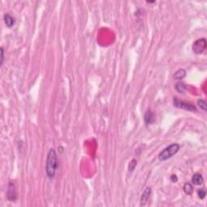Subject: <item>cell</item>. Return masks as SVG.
Returning a JSON list of instances; mask_svg holds the SVG:
<instances>
[{
	"mask_svg": "<svg viewBox=\"0 0 207 207\" xmlns=\"http://www.w3.org/2000/svg\"><path fill=\"white\" fill-rule=\"evenodd\" d=\"M58 168V160H57V153L54 149H50L47 155L46 165H45V172L49 179L54 177L55 172Z\"/></svg>",
	"mask_w": 207,
	"mask_h": 207,
	"instance_id": "6da1fadb",
	"label": "cell"
},
{
	"mask_svg": "<svg viewBox=\"0 0 207 207\" xmlns=\"http://www.w3.org/2000/svg\"><path fill=\"white\" fill-rule=\"evenodd\" d=\"M173 103H174V105L177 108H183V109L188 110V111H191V112H194L196 111V107L191 104L189 103H187V102H184V101H181V100H178L176 98H175L173 100Z\"/></svg>",
	"mask_w": 207,
	"mask_h": 207,
	"instance_id": "277c9868",
	"label": "cell"
},
{
	"mask_svg": "<svg viewBox=\"0 0 207 207\" xmlns=\"http://www.w3.org/2000/svg\"><path fill=\"white\" fill-rule=\"evenodd\" d=\"M183 188H184V193L188 194V195H191V194L193 193V185L190 183H185L184 184Z\"/></svg>",
	"mask_w": 207,
	"mask_h": 207,
	"instance_id": "30bf717a",
	"label": "cell"
},
{
	"mask_svg": "<svg viewBox=\"0 0 207 207\" xmlns=\"http://www.w3.org/2000/svg\"><path fill=\"white\" fill-rule=\"evenodd\" d=\"M3 61H4V50L3 48H1V65L3 63Z\"/></svg>",
	"mask_w": 207,
	"mask_h": 207,
	"instance_id": "2e32d148",
	"label": "cell"
},
{
	"mask_svg": "<svg viewBox=\"0 0 207 207\" xmlns=\"http://www.w3.org/2000/svg\"><path fill=\"white\" fill-rule=\"evenodd\" d=\"M197 194H198V197L201 199H203L206 197V192L205 189H201V190H198L197 192Z\"/></svg>",
	"mask_w": 207,
	"mask_h": 207,
	"instance_id": "9a60e30c",
	"label": "cell"
},
{
	"mask_svg": "<svg viewBox=\"0 0 207 207\" xmlns=\"http://www.w3.org/2000/svg\"><path fill=\"white\" fill-rule=\"evenodd\" d=\"M151 194V188L150 187H147L146 188V190L143 192L142 197H141V206H145L150 198Z\"/></svg>",
	"mask_w": 207,
	"mask_h": 207,
	"instance_id": "8992f818",
	"label": "cell"
},
{
	"mask_svg": "<svg viewBox=\"0 0 207 207\" xmlns=\"http://www.w3.org/2000/svg\"><path fill=\"white\" fill-rule=\"evenodd\" d=\"M197 103H198V105H199V107H200L201 109H203L204 111H206V103L205 100H199Z\"/></svg>",
	"mask_w": 207,
	"mask_h": 207,
	"instance_id": "5bb4252c",
	"label": "cell"
},
{
	"mask_svg": "<svg viewBox=\"0 0 207 207\" xmlns=\"http://www.w3.org/2000/svg\"><path fill=\"white\" fill-rule=\"evenodd\" d=\"M176 89L177 91L178 92L180 93H184L185 90H186V86L184 83H181V82H178L177 84H176Z\"/></svg>",
	"mask_w": 207,
	"mask_h": 207,
	"instance_id": "7c38bea8",
	"label": "cell"
},
{
	"mask_svg": "<svg viewBox=\"0 0 207 207\" xmlns=\"http://www.w3.org/2000/svg\"><path fill=\"white\" fill-rule=\"evenodd\" d=\"M6 197L11 201H15L16 199V197H17L16 188H15V185L12 183H9V184H8V188H7V192H6Z\"/></svg>",
	"mask_w": 207,
	"mask_h": 207,
	"instance_id": "5b68a950",
	"label": "cell"
},
{
	"mask_svg": "<svg viewBox=\"0 0 207 207\" xmlns=\"http://www.w3.org/2000/svg\"><path fill=\"white\" fill-rule=\"evenodd\" d=\"M4 22L6 24V25L8 27V28H11L14 24H15V19L13 18L12 16L9 15V14H6L4 16Z\"/></svg>",
	"mask_w": 207,
	"mask_h": 207,
	"instance_id": "9c48e42d",
	"label": "cell"
},
{
	"mask_svg": "<svg viewBox=\"0 0 207 207\" xmlns=\"http://www.w3.org/2000/svg\"><path fill=\"white\" fill-rule=\"evenodd\" d=\"M206 41L205 38H201L198 39L194 42L193 44V46H192V49H193L194 54H201L206 49Z\"/></svg>",
	"mask_w": 207,
	"mask_h": 207,
	"instance_id": "3957f363",
	"label": "cell"
},
{
	"mask_svg": "<svg viewBox=\"0 0 207 207\" xmlns=\"http://www.w3.org/2000/svg\"><path fill=\"white\" fill-rule=\"evenodd\" d=\"M144 120H145V122L147 124V125H151V124H153L155 122V114L151 112V111H147L146 113L145 116H144Z\"/></svg>",
	"mask_w": 207,
	"mask_h": 207,
	"instance_id": "52a82bcc",
	"label": "cell"
},
{
	"mask_svg": "<svg viewBox=\"0 0 207 207\" xmlns=\"http://www.w3.org/2000/svg\"><path fill=\"white\" fill-rule=\"evenodd\" d=\"M181 148V146L177 144V143H174V144H171L168 147L158 155V159L160 161H165L168 158H171L173 155H175Z\"/></svg>",
	"mask_w": 207,
	"mask_h": 207,
	"instance_id": "7a4b0ae2",
	"label": "cell"
},
{
	"mask_svg": "<svg viewBox=\"0 0 207 207\" xmlns=\"http://www.w3.org/2000/svg\"><path fill=\"white\" fill-rule=\"evenodd\" d=\"M185 75H186L185 71L183 70V69H180V70H178L174 74V78L176 79H181L184 78Z\"/></svg>",
	"mask_w": 207,
	"mask_h": 207,
	"instance_id": "8fae6325",
	"label": "cell"
},
{
	"mask_svg": "<svg viewBox=\"0 0 207 207\" xmlns=\"http://www.w3.org/2000/svg\"><path fill=\"white\" fill-rule=\"evenodd\" d=\"M171 181H172V182H176V181H177V176H176V175H171Z\"/></svg>",
	"mask_w": 207,
	"mask_h": 207,
	"instance_id": "e0dca14e",
	"label": "cell"
},
{
	"mask_svg": "<svg viewBox=\"0 0 207 207\" xmlns=\"http://www.w3.org/2000/svg\"><path fill=\"white\" fill-rule=\"evenodd\" d=\"M136 166H137V160H136L135 158H133L129 163V167H128V168H129V171H133L134 168H136Z\"/></svg>",
	"mask_w": 207,
	"mask_h": 207,
	"instance_id": "4fadbf2b",
	"label": "cell"
},
{
	"mask_svg": "<svg viewBox=\"0 0 207 207\" xmlns=\"http://www.w3.org/2000/svg\"><path fill=\"white\" fill-rule=\"evenodd\" d=\"M203 176L201 174H199V173L194 174L193 176V177H192V182H193V184H196V185H201V184L203 183Z\"/></svg>",
	"mask_w": 207,
	"mask_h": 207,
	"instance_id": "ba28073f",
	"label": "cell"
}]
</instances>
